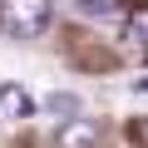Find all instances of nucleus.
Here are the masks:
<instances>
[{
    "mask_svg": "<svg viewBox=\"0 0 148 148\" xmlns=\"http://www.w3.org/2000/svg\"><path fill=\"white\" fill-rule=\"evenodd\" d=\"M59 148H99V123L94 119H74L59 128Z\"/></svg>",
    "mask_w": 148,
    "mask_h": 148,
    "instance_id": "nucleus-4",
    "label": "nucleus"
},
{
    "mask_svg": "<svg viewBox=\"0 0 148 148\" xmlns=\"http://www.w3.org/2000/svg\"><path fill=\"white\" fill-rule=\"evenodd\" d=\"M133 89H138V94H148V79H138V84H133Z\"/></svg>",
    "mask_w": 148,
    "mask_h": 148,
    "instance_id": "nucleus-7",
    "label": "nucleus"
},
{
    "mask_svg": "<svg viewBox=\"0 0 148 148\" xmlns=\"http://www.w3.org/2000/svg\"><path fill=\"white\" fill-rule=\"evenodd\" d=\"M45 114L59 119V128H64V123H74V119H84V99L74 94V89H49V94H45Z\"/></svg>",
    "mask_w": 148,
    "mask_h": 148,
    "instance_id": "nucleus-2",
    "label": "nucleus"
},
{
    "mask_svg": "<svg viewBox=\"0 0 148 148\" xmlns=\"http://www.w3.org/2000/svg\"><path fill=\"white\" fill-rule=\"evenodd\" d=\"M133 40H143V54H148V5L133 10Z\"/></svg>",
    "mask_w": 148,
    "mask_h": 148,
    "instance_id": "nucleus-6",
    "label": "nucleus"
},
{
    "mask_svg": "<svg viewBox=\"0 0 148 148\" xmlns=\"http://www.w3.org/2000/svg\"><path fill=\"white\" fill-rule=\"evenodd\" d=\"M30 114H35L30 89H20V84H0V119H5V123H20V119H30Z\"/></svg>",
    "mask_w": 148,
    "mask_h": 148,
    "instance_id": "nucleus-3",
    "label": "nucleus"
},
{
    "mask_svg": "<svg viewBox=\"0 0 148 148\" xmlns=\"http://www.w3.org/2000/svg\"><path fill=\"white\" fill-rule=\"evenodd\" d=\"M54 5L49 0H0V35L10 40H40L49 30Z\"/></svg>",
    "mask_w": 148,
    "mask_h": 148,
    "instance_id": "nucleus-1",
    "label": "nucleus"
},
{
    "mask_svg": "<svg viewBox=\"0 0 148 148\" xmlns=\"http://www.w3.org/2000/svg\"><path fill=\"white\" fill-rule=\"evenodd\" d=\"M74 10H79V15H99V20H109V15H114V0H74Z\"/></svg>",
    "mask_w": 148,
    "mask_h": 148,
    "instance_id": "nucleus-5",
    "label": "nucleus"
}]
</instances>
